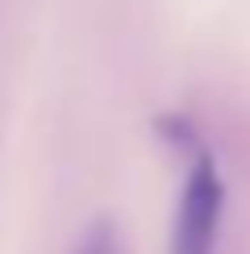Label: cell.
I'll return each instance as SVG.
<instances>
[{
  "instance_id": "obj_2",
  "label": "cell",
  "mask_w": 250,
  "mask_h": 254,
  "mask_svg": "<svg viewBox=\"0 0 250 254\" xmlns=\"http://www.w3.org/2000/svg\"><path fill=\"white\" fill-rule=\"evenodd\" d=\"M71 254H125V246H121L117 229H113L109 221H96V225L83 229V238L75 242V250H71Z\"/></svg>"
},
{
  "instance_id": "obj_1",
  "label": "cell",
  "mask_w": 250,
  "mask_h": 254,
  "mask_svg": "<svg viewBox=\"0 0 250 254\" xmlns=\"http://www.w3.org/2000/svg\"><path fill=\"white\" fill-rule=\"evenodd\" d=\"M175 146H184L188 171L175 196V221H171V246L167 254H217L221 242V221H225V179L217 158L200 146V133L192 129L184 117L163 121Z\"/></svg>"
}]
</instances>
